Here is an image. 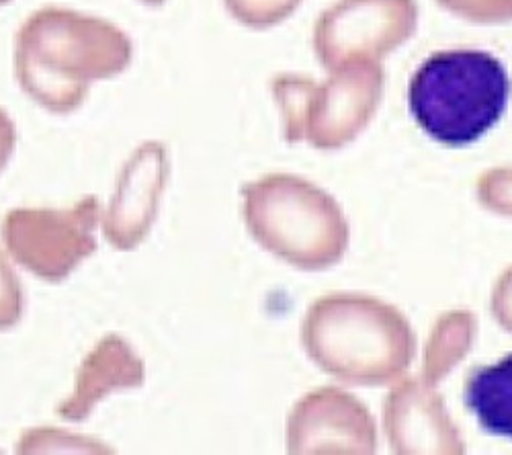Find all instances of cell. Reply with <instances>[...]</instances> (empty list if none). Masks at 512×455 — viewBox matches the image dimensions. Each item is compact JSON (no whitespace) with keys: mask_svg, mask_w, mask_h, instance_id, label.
Instances as JSON below:
<instances>
[{"mask_svg":"<svg viewBox=\"0 0 512 455\" xmlns=\"http://www.w3.org/2000/svg\"><path fill=\"white\" fill-rule=\"evenodd\" d=\"M134 41L117 23L46 5L29 13L13 39V76L23 95L52 115H72L97 82L130 70Z\"/></svg>","mask_w":512,"mask_h":455,"instance_id":"6da1fadb","label":"cell"},{"mask_svg":"<svg viewBox=\"0 0 512 455\" xmlns=\"http://www.w3.org/2000/svg\"><path fill=\"white\" fill-rule=\"evenodd\" d=\"M512 93L504 64L484 50H443L424 58L408 82V109L431 140L465 148L498 126Z\"/></svg>","mask_w":512,"mask_h":455,"instance_id":"7a4b0ae2","label":"cell"},{"mask_svg":"<svg viewBox=\"0 0 512 455\" xmlns=\"http://www.w3.org/2000/svg\"><path fill=\"white\" fill-rule=\"evenodd\" d=\"M103 201L84 195L62 208L19 205L0 220V246L11 261L44 283L68 281L95 257Z\"/></svg>","mask_w":512,"mask_h":455,"instance_id":"3957f363","label":"cell"},{"mask_svg":"<svg viewBox=\"0 0 512 455\" xmlns=\"http://www.w3.org/2000/svg\"><path fill=\"white\" fill-rule=\"evenodd\" d=\"M168 179V150L144 140L127 158L101 210V236L117 253H132L148 238Z\"/></svg>","mask_w":512,"mask_h":455,"instance_id":"277c9868","label":"cell"},{"mask_svg":"<svg viewBox=\"0 0 512 455\" xmlns=\"http://www.w3.org/2000/svg\"><path fill=\"white\" fill-rule=\"evenodd\" d=\"M146 382V363L132 341L121 333H105L82 355L72 384L56 406V417L66 425L87 423L109 398L134 392Z\"/></svg>","mask_w":512,"mask_h":455,"instance_id":"5b68a950","label":"cell"},{"mask_svg":"<svg viewBox=\"0 0 512 455\" xmlns=\"http://www.w3.org/2000/svg\"><path fill=\"white\" fill-rule=\"evenodd\" d=\"M412 23V0H343L320 23L318 50L328 64L388 52L410 33Z\"/></svg>","mask_w":512,"mask_h":455,"instance_id":"8992f818","label":"cell"},{"mask_svg":"<svg viewBox=\"0 0 512 455\" xmlns=\"http://www.w3.org/2000/svg\"><path fill=\"white\" fill-rule=\"evenodd\" d=\"M379 89L375 68H345L326 93L318 97V111H312V126L318 138L336 140L351 134L369 115Z\"/></svg>","mask_w":512,"mask_h":455,"instance_id":"52a82bcc","label":"cell"},{"mask_svg":"<svg viewBox=\"0 0 512 455\" xmlns=\"http://www.w3.org/2000/svg\"><path fill=\"white\" fill-rule=\"evenodd\" d=\"M463 400L484 431L512 441V353L474 369L465 382Z\"/></svg>","mask_w":512,"mask_h":455,"instance_id":"ba28073f","label":"cell"},{"mask_svg":"<svg viewBox=\"0 0 512 455\" xmlns=\"http://www.w3.org/2000/svg\"><path fill=\"white\" fill-rule=\"evenodd\" d=\"M13 449L19 455H113L117 451L109 441L97 435L54 425H35L23 429L15 439Z\"/></svg>","mask_w":512,"mask_h":455,"instance_id":"9c48e42d","label":"cell"},{"mask_svg":"<svg viewBox=\"0 0 512 455\" xmlns=\"http://www.w3.org/2000/svg\"><path fill=\"white\" fill-rule=\"evenodd\" d=\"M27 310L25 285L19 277V267L0 246V333L17 328Z\"/></svg>","mask_w":512,"mask_h":455,"instance_id":"30bf717a","label":"cell"},{"mask_svg":"<svg viewBox=\"0 0 512 455\" xmlns=\"http://www.w3.org/2000/svg\"><path fill=\"white\" fill-rule=\"evenodd\" d=\"M230 13L250 25H263L285 17L297 0H226Z\"/></svg>","mask_w":512,"mask_h":455,"instance_id":"8fae6325","label":"cell"},{"mask_svg":"<svg viewBox=\"0 0 512 455\" xmlns=\"http://www.w3.org/2000/svg\"><path fill=\"white\" fill-rule=\"evenodd\" d=\"M439 3L469 19H512V0H439Z\"/></svg>","mask_w":512,"mask_h":455,"instance_id":"7c38bea8","label":"cell"},{"mask_svg":"<svg viewBox=\"0 0 512 455\" xmlns=\"http://www.w3.org/2000/svg\"><path fill=\"white\" fill-rule=\"evenodd\" d=\"M19 144V130L13 115L0 105V175L7 171Z\"/></svg>","mask_w":512,"mask_h":455,"instance_id":"4fadbf2b","label":"cell"},{"mask_svg":"<svg viewBox=\"0 0 512 455\" xmlns=\"http://www.w3.org/2000/svg\"><path fill=\"white\" fill-rule=\"evenodd\" d=\"M136 3H140V5L148 7V9H158V7H162L166 3V0H136Z\"/></svg>","mask_w":512,"mask_h":455,"instance_id":"5bb4252c","label":"cell"},{"mask_svg":"<svg viewBox=\"0 0 512 455\" xmlns=\"http://www.w3.org/2000/svg\"><path fill=\"white\" fill-rule=\"evenodd\" d=\"M11 3H15V0H0V9H5V7H9Z\"/></svg>","mask_w":512,"mask_h":455,"instance_id":"9a60e30c","label":"cell"}]
</instances>
